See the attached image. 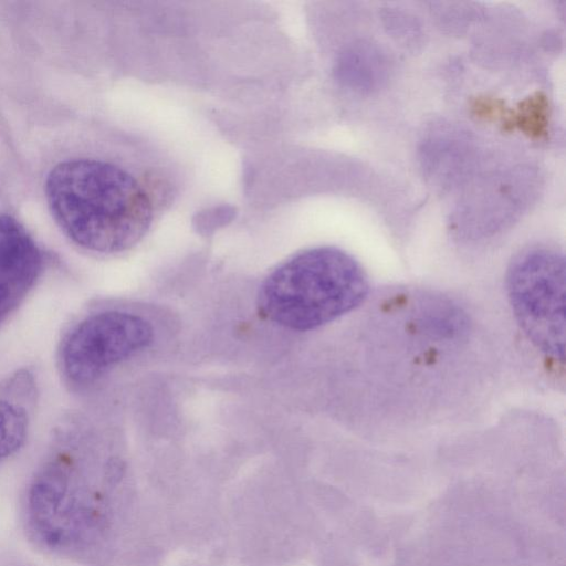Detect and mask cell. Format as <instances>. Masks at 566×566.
<instances>
[{"instance_id": "1", "label": "cell", "mask_w": 566, "mask_h": 566, "mask_svg": "<svg viewBox=\"0 0 566 566\" xmlns=\"http://www.w3.org/2000/svg\"><path fill=\"white\" fill-rule=\"evenodd\" d=\"M45 196L53 218L77 245L98 253L130 249L147 233L151 200L125 169L96 159H73L49 172Z\"/></svg>"}, {"instance_id": "8", "label": "cell", "mask_w": 566, "mask_h": 566, "mask_svg": "<svg viewBox=\"0 0 566 566\" xmlns=\"http://www.w3.org/2000/svg\"><path fill=\"white\" fill-rule=\"evenodd\" d=\"M234 217V208L231 206H218L198 214L196 227L198 230L208 232L231 221Z\"/></svg>"}, {"instance_id": "6", "label": "cell", "mask_w": 566, "mask_h": 566, "mask_svg": "<svg viewBox=\"0 0 566 566\" xmlns=\"http://www.w3.org/2000/svg\"><path fill=\"white\" fill-rule=\"evenodd\" d=\"M29 422L28 411L22 406L0 399V462L23 444Z\"/></svg>"}, {"instance_id": "7", "label": "cell", "mask_w": 566, "mask_h": 566, "mask_svg": "<svg viewBox=\"0 0 566 566\" xmlns=\"http://www.w3.org/2000/svg\"><path fill=\"white\" fill-rule=\"evenodd\" d=\"M526 105L521 108L517 114V120L523 126L524 130L530 132L531 135L541 136L546 129V101L539 94L535 97L527 99Z\"/></svg>"}, {"instance_id": "2", "label": "cell", "mask_w": 566, "mask_h": 566, "mask_svg": "<svg viewBox=\"0 0 566 566\" xmlns=\"http://www.w3.org/2000/svg\"><path fill=\"white\" fill-rule=\"evenodd\" d=\"M369 281L361 265L335 247L304 250L280 264L262 283L258 308L292 331H312L354 311Z\"/></svg>"}, {"instance_id": "5", "label": "cell", "mask_w": 566, "mask_h": 566, "mask_svg": "<svg viewBox=\"0 0 566 566\" xmlns=\"http://www.w3.org/2000/svg\"><path fill=\"white\" fill-rule=\"evenodd\" d=\"M42 265V252L24 227L0 213V323L33 287Z\"/></svg>"}, {"instance_id": "4", "label": "cell", "mask_w": 566, "mask_h": 566, "mask_svg": "<svg viewBox=\"0 0 566 566\" xmlns=\"http://www.w3.org/2000/svg\"><path fill=\"white\" fill-rule=\"evenodd\" d=\"M153 339V327L139 315L103 311L76 323L64 336L60 366L69 384L88 386Z\"/></svg>"}, {"instance_id": "3", "label": "cell", "mask_w": 566, "mask_h": 566, "mask_svg": "<svg viewBox=\"0 0 566 566\" xmlns=\"http://www.w3.org/2000/svg\"><path fill=\"white\" fill-rule=\"evenodd\" d=\"M506 292L513 315L532 345L547 358H565V260L563 253L536 247L511 262Z\"/></svg>"}]
</instances>
